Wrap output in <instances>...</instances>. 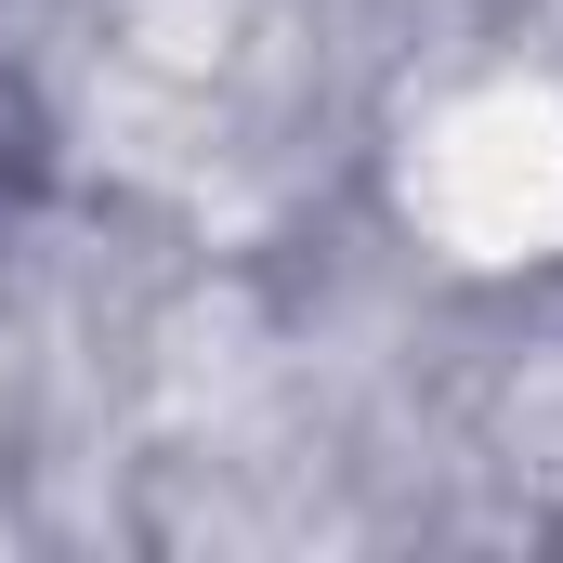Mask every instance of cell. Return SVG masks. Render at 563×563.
I'll list each match as a JSON object with an SVG mask.
<instances>
[{
    "label": "cell",
    "mask_w": 563,
    "mask_h": 563,
    "mask_svg": "<svg viewBox=\"0 0 563 563\" xmlns=\"http://www.w3.org/2000/svg\"><path fill=\"white\" fill-rule=\"evenodd\" d=\"M407 197L432 210V236H459L472 263L551 250L563 236V106L551 92H472V106L420 144Z\"/></svg>",
    "instance_id": "1"
}]
</instances>
